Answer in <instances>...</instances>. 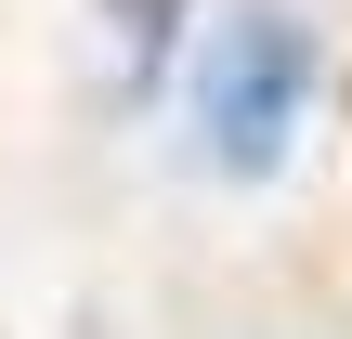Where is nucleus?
Instances as JSON below:
<instances>
[{"label": "nucleus", "instance_id": "obj_2", "mask_svg": "<svg viewBox=\"0 0 352 339\" xmlns=\"http://www.w3.org/2000/svg\"><path fill=\"white\" fill-rule=\"evenodd\" d=\"M183 13H196V0H104V26H118V52H131V78H157V65H170V39H183Z\"/></svg>", "mask_w": 352, "mask_h": 339}, {"label": "nucleus", "instance_id": "obj_1", "mask_svg": "<svg viewBox=\"0 0 352 339\" xmlns=\"http://www.w3.org/2000/svg\"><path fill=\"white\" fill-rule=\"evenodd\" d=\"M300 105H314V26L287 0H235L209 26V52H196V144H209V170L261 183L287 157Z\"/></svg>", "mask_w": 352, "mask_h": 339}]
</instances>
